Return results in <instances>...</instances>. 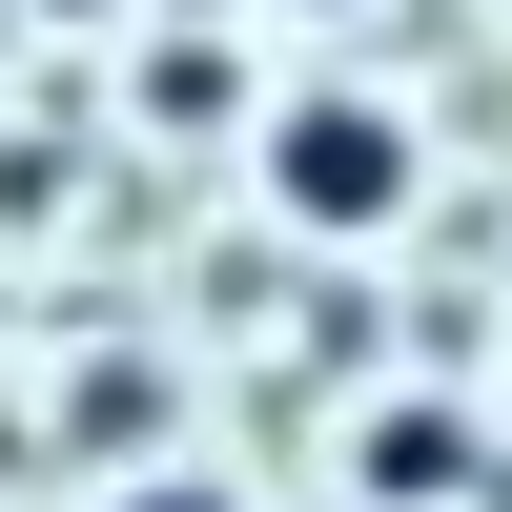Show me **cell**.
I'll return each instance as SVG.
<instances>
[{
	"instance_id": "obj_1",
	"label": "cell",
	"mask_w": 512,
	"mask_h": 512,
	"mask_svg": "<svg viewBox=\"0 0 512 512\" xmlns=\"http://www.w3.org/2000/svg\"><path fill=\"white\" fill-rule=\"evenodd\" d=\"M267 185H287V226H328V246H369V226L410 205V123L328 82V103H287V123H267Z\"/></svg>"
},
{
	"instance_id": "obj_2",
	"label": "cell",
	"mask_w": 512,
	"mask_h": 512,
	"mask_svg": "<svg viewBox=\"0 0 512 512\" xmlns=\"http://www.w3.org/2000/svg\"><path fill=\"white\" fill-rule=\"evenodd\" d=\"M369 492H472V410H390L369 431Z\"/></svg>"
},
{
	"instance_id": "obj_3",
	"label": "cell",
	"mask_w": 512,
	"mask_h": 512,
	"mask_svg": "<svg viewBox=\"0 0 512 512\" xmlns=\"http://www.w3.org/2000/svg\"><path fill=\"white\" fill-rule=\"evenodd\" d=\"M123 512H226V492H205V472H144V492H123Z\"/></svg>"
},
{
	"instance_id": "obj_4",
	"label": "cell",
	"mask_w": 512,
	"mask_h": 512,
	"mask_svg": "<svg viewBox=\"0 0 512 512\" xmlns=\"http://www.w3.org/2000/svg\"><path fill=\"white\" fill-rule=\"evenodd\" d=\"M0 41H21V21H0Z\"/></svg>"
}]
</instances>
